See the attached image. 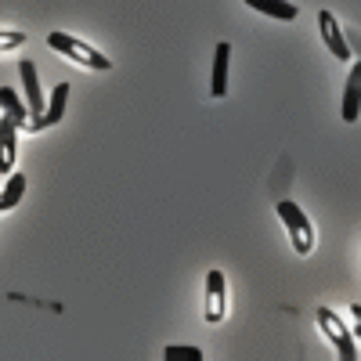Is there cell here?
I'll list each match as a JSON object with an SVG mask.
<instances>
[{"mask_svg":"<svg viewBox=\"0 0 361 361\" xmlns=\"http://www.w3.org/2000/svg\"><path fill=\"white\" fill-rule=\"evenodd\" d=\"M47 47H51V51H62L69 62H76V66H83V69H94V73L112 69V62H109L102 51H94L90 44H83V40H76V37H69V33H51V37H47Z\"/></svg>","mask_w":361,"mask_h":361,"instance_id":"6da1fadb","label":"cell"},{"mask_svg":"<svg viewBox=\"0 0 361 361\" xmlns=\"http://www.w3.org/2000/svg\"><path fill=\"white\" fill-rule=\"evenodd\" d=\"M279 217H282V224H286V231H289V238H293V250H296L300 257H307V253L314 250V228H311L307 214H304L296 202H279Z\"/></svg>","mask_w":361,"mask_h":361,"instance_id":"7a4b0ae2","label":"cell"},{"mask_svg":"<svg viewBox=\"0 0 361 361\" xmlns=\"http://www.w3.org/2000/svg\"><path fill=\"white\" fill-rule=\"evenodd\" d=\"M314 318H318V329H322V333L333 340V347L340 350V357H343V361H354V357H357V347H354V336L347 333V325L340 322V314L329 311V307H318Z\"/></svg>","mask_w":361,"mask_h":361,"instance_id":"3957f363","label":"cell"},{"mask_svg":"<svg viewBox=\"0 0 361 361\" xmlns=\"http://www.w3.org/2000/svg\"><path fill=\"white\" fill-rule=\"evenodd\" d=\"M228 307V286H224V271H209L206 275V322H221Z\"/></svg>","mask_w":361,"mask_h":361,"instance_id":"277c9868","label":"cell"},{"mask_svg":"<svg viewBox=\"0 0 361 361\" xmlns=\"http://www.w3.org/2000/svg\"><path fill=\"white\" fill-rule=\"evenodd\" d=\"M318 25H322V40H325L329 54L340 58V62H347V58H350V47H347V40H343V33H340L336 15H333V11H318Z\"/></svg>","mask_w":361,"mask_h":361,"instance_id":"5b68a950","label":"cell"},{"mask_svg":"<svg viewBox=\"0 0 361 361\" xmlns=\"http://www.w3.org/2000/svg\"><path fill=\"white\" fill-rule=\"evenodd\" d=\"M18 76H22V87H25V105L33 116H44V90H40V80H37V66L33 62H22L18 66Z\"/></svg>","mask_w":361,"mask_h":361,"instance_id":"8992f818","label":"cell"},{"mask_svg":"<svg viewBox=\"0 0 361 361\" xmlns=\"http://www.w3.org/2000/svg\"><path fill=\"white\" fill-rule=\"evenodd\" d=\"M66 102H69V83H58L54 94H51V109L44 116H37L25 130H47V127H54L58 119H62V112H66Z\"/></svg>","mask_w":361,"mask_h":361,"instance_id":"52a82bcc","label":"cell"},{"mask_svg":"<svg viewBox=\"0 0 361 361\" xmlns=\"http://www.w3.org/2000/svg\"><path fill=\"white\" fill-rule=\"evenodd\" d=\"M357 116H361V62L350 69L343 87V123H354Z\"/></svg>","mask_w":361,"mask_h":361,"instance_id":"ba28073f","label":"cell"},{"mask_svg":"<svg viewBox=\"0 0 361 361\" xmlns=\"http://www.w3.org/2000/svg\"><path fill=\"white\" fill-rule=\"evenodd\" d=\"M228 58H231V44L221 40L214 47V83H209V94H214V98L228 94Z\"/></svg>","mask_w":361,"mask_h":361,"instance_id":"9c48e42d","label":"cell"},{"mask_svg":"<svg viewBox=\"0 0 361 361\" xmlns=\"http://www.w3.org/2000/svg\"><path fill=\"white\" fill-rule=\"evenodd\" d=\"M15 130H18L15 119L0 116V173H11L15 166Z\"/></svg>","mask_w":361,"mask_h":361,"instance_id":"30bf717a","label":"cell"},{"mask_svg":"<svg viewBox=\"0 0 361 361\" xmlns=\"http://www.w3.org/2000/svg\"><path fill=\"white\" fill-rule=\"evenodd\" d=\"M246 4L260 15H271V18H282V22H293L300 15L296 4H289V0H246Z\"/></svg>","mask_w":361,"mask_h":361,"instance_id":"8fae6325","label":"cell"},{"mask_svg":"<svg viewBox=\"0 0 361 361\" xmlns=\"http://www.w3.org/2000/svg\"><path fill=\"white\" fill-rule=\"evenodd\" d=\"M0 105H4V116H11L22 130L33 123V119H29V109H22V98L15 94V87H0Z\"/></svg>","mask_w":361,"mask_h":361,"instance_id":"7c38bea8","label":"cell"},{"mask_svg":"<svg viewBox=\"0 0 361 361\" xmlns=\"http://www.w3.org/2000/svg\"><path fill=\"white\" fill-rule=\"evenodd\" d=\"M22 192H25V173H8V188H4V199H0V209H4V214L15 209Z\"/></svg>","mask_w":361,"mask_h":361,"instance_id":"4fadbf2b","label":"cell"},{"mask_svg":"<svg viewBox=\"0 0 361 361\" xmlns=\"http://www.w3.org/2000/svg\"><path fill=\"white\" fill-rule=\"evenodd\" d=\"M163 357L166 361H202V350L199 347H166Z\"/></svg>","mask_w":361,"mask_h":361,"instance_id":"5bb4252c","label":"cell"},{"mask_svg":"<svg viewBox=\"0 0 361 361\" xmlns=\"http://www.w3.org/2000/svg\"><path fill=\"white\" fill-rule=\"evenodd\" d=\"M18 44H25V33H18V29H4V37H0V47L11 51V47H18Z\"/></svg>","mask_w":361,"mask_h":361,"instance_id":"9a60e30c","label":"cell"},{"mask_svg":"<svg viewBox=\"0 0 361 361\" xmlns=\"http://www.w3.org/2000/svg\"><path fill=\"white\" fill-rule=\"evenodd\" d=\"M350 314H354V318L361 322V304H354V307H350Z\"/></svg>","mask_w":361,"mask_h":361,"instance_id":"2e32d148","label":"cell"},{"mask_svg":"<svg viewBox=\"0 0 361 361\" xmlns=\"http://www.w3.org/2000/svg\"><path fill=\"white\" fill-rule=\"evenodd\" d=\"M354 336H357V340H361V322H357V329H354Z\"/></svg>","mask_w":361,"mask_h":361,"instance_id":"e0dca14e","label":"cell"}]
</instances>
